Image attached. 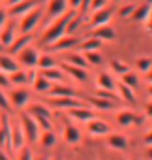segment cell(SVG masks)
Segmentation results:
<instances>
[{"instance_id":"f1b7e54d","label":"cell","mask_w":152,"mask_h":160,"mask_svg":"<svg viewBox=\"0 0 152 160\" xmlns=\"http://www.w3.org/2000/svg\"><path fill=\"white\" fill-rule=\"evenodd\" d=\"M40 75H43L45 79H49L51 83H60L62 79H64V72L55 66V68H49V70H40Z\"/></svg>"},{"instance_id":"3957f363","label":"cell","mask_w":152,"mask_h":160,"mask_svg":"<svg viewBox=\"0 0 152 160\" xmlns=\"http://www.w3.org/2000/svg\"><path fill=\"white\" fill-rule=\"evenodd\" d=\"M19 122H21V128H23V132H25L26 141H28V143H38L40 128H38V124H36L34 117H32L30 113H26V111H25V113H21Z\"/></svg>"},{"instance_id":"94428289","label":"cell","mask_w":152,"mask_h":160,"mask_svg":"<svg viewBox=\"0 0 152 160\" xmlns=\"http://www.w3.org/2000/svg\"><path fill=\"white\" fill-rule=\"evenodd\" d=\"M148 94H150V96H152V83H150V85H148Z\"/></svg>"},{"instance_id":"484cf974","label":"cell","mask_w":152,"mask_h":160,"mask_svg":"<svg viewBox=\"0 0 152 160\" xmlns=\"http://www.w3.org/2000/svg\"><path fill=\"white\" fill-rule=\"evenodd\" d=\"M83 19H85V15L75 13V12H73V15L69 17V21H68V25H66V34H68V36L77 34V30H79V28H81V25H83Z\"/></svg>"},{"instance_id":"ee69618b","label":"cell","mask_w":152,"mask_h":160,"mask_svg":"<svg viewBox=\"0 0 152 160\" xmlns=\"http://www.w3.org/2000/svg\"><path fill=\"white\" fill-rule=\"evenodd\" d=\"M12 106H10V100H8V94L4 92V89H0V109L2 111H8Z\"/></svg>"},{"instance_id":"60d3db41","label":"cell","mask_w":152,"mask_h":160,"mask_svg":"<svg viewBox=\"0 0 152 160\" xmlns=\"http://www.w3.org/2000/svg\"><path fill=\"white\" fill-rule=\"evenodd\" d=\"M135 6H137V4H124V6L118 10V17H122V19H130L131 13L135 12Z\"/></svg>"},{"instance_id":"30bf717a","label":"cell","mask_w":152,"mask_h":160,"mask_svg":"<svg viewBox=\"0 0 152 160\" xmlns=\"http://www.w3.org/2000/svg\"><path fill=\"white\" fill-rule=\"evenodd\" d=\"M32 40H34V36H32V32H28V34H19V36H15V40L12 42V45L10 47H6L8 49V55H17V53H21L25 47H28L30 43H32Z\"/></svg>"},{"instance_id":"5bb4252c","label":"cell","mask_w":152,"mask_h":160,"mask_svg":"<svg viewBox=\"0 0 152 160\" xmlns=\"http://www.w3.org/2000/svg\"><path fill=\"white\" fill-rule=\"evenodd\" d=\"M60 70L64 73H68L71 79H75V81L79 83H85L88 81V72L83 70V68H77V66H71V64H66V62H60Z\"/></svg>"},{"instance_id":"11a10c76","label":"cell","mask_w":152,"mask_h":160,"mask_svg":"<svg viewBox=\"0 0 152 160\" xmlns=\"http://www.w3.org/2000/svg\"><path fill=\"white\" fill-rule=\"evenodd\" d=\"M0 160H12V158H10V154H8L4 149H0Z\"/></svg>"},{"instance_id":"5b68a950","label":"cell","mask_w":152,"mask_h":160,"mask_svg":"<svg viewBox=\"0 0 152 160\" xmlns=\"http://www.w3.org/2000/svg\"><path fill=\"white\" fill-rule=\"evenodd\" d=\"M38 58H40V53H38V49L32 47V45H28V47H25L21 53H17V62H19V66L36 68Z\"/></svg>"},{"instance_id":"7dc6e473","label":"cell","mask_w":152,"mask_h":160,"mask_svg":"<svg viewBox=\"0 0 152 160\" xmlns=\"http://www.w3.org/2000/svg\"><path fill=\"white\" fill-rule=\"evenodd\" d=\"M36 77H38V72H36V68H28V70H26V83H28V85H32Z\"/></svg>"},{"instance_id":"7bdbcfd3","label":"cell","mask_w":152,"mask_h":160,"mask_svg":"<svg viewBox=\"0 0 152 160\" xmlns=\"http://www.w3.org/2000/svg\"><path fill=\"white\" fill-rule=\"evenodd\" d=\"M94 96H98V98H105V100H111V102H116V104H118V100H120L118 96L113 94V91H102V89H98Z\"/></svg>"},{"instance_id":"7402d4cb","label":"cell","mask_w":152,"mask_h":160,"mask_svg":"<svg viewBox=\"0 0 152 160\" xmlns=\"http://www.w3.org/2000/svg\"><path fill=\"white\" fill-rule=\"evenodd\" d=\"M17 70H21L19 68V62L12 57V55H4V53H0V72H4V73H13V72H17Z\"/></svg>"},{"instance_id":"816d5d0a","label":"cell","mask_w":152,"mask_h":160,"mask_svg":"<svg viewBox=\"0 0 152 160\" xmlns=\"http://www.w3.org/2000/svg\"><path fill=\"white\" fill-rule=\"evenodd\" d=\"M145 113H146L148 119H152V102H148V104L145 106Z\"/></svg>"},{"instance_id":"8992f818","label":"cell","mask_w":152,"mask_h":160,"mask_svg":"<svg viewBox=\"0 0 152 160\" xmlns=\"http://www.w3.org/2000/svg\"><path fill=\"white\" fill-rule=\"evenodd\" d=\"M113 15H115V8L105 6V8H102V10H98V12H94V13H92L90 27H92V28H98V27L109 25V21H111V17H113Z\"/></svg>"},{"instance_id":"d6a6232c","label":"cell","mask_w":152,"mask_h":160,"mask_svg":"<svg viewBox=\"0 0 152 160\" xmlns=\"http://www.w3.org/2000/svg\"><path fill=\"white\" fill-rule=\"evenodd\" d=\"M118 98H122L124 102H128V104H131V106H135L137 104V98H135V92H133V89H130V87H126V85H118Z\"/></svg>"},{"instance_id":"4fadbf2b","label":"cell","mask_w":152,"mask_h":160,"mask_svg":"<svg viewBox=\"0 0 152 160\" xmlns=\"http://www.w3.org/2000/svg\"><path fill=\"white\" fill-rule=\"evenodd\" d=\"M8 100H10V106L12 108H25L26 104H28V100H30V92L26 91V89H13L12 92H10V96H8Z\"/></svg>"},{"instance_id":"ba28073f","label":"cell","mask_w":152,"mask_h":160,"mask_svg":"<svg viewBox=\"0 0 152 160\" xmlns=\"http://www.w3.org/2000/svg\"><path fill=\"white\" fill-rule=\"evenodd\" d=\"M68 12V4L66 0H49L47 2V21H55L58 17H62Z\"/></svg>"},{"instance_id":"f5cc1de1","label":"cell","mask_w":152,"mask_h":160,"mask_svg":"<svg viewBox=\"0 0 152 160\" xmlns=\"http://www.w3.org/2000/svg\"><path fill=\"white\" fill-rule=\"evenodd\" d=\"M145 143H146V147L152 145V130H148V132L145 134Z\"/></svg>"},{"instance_id":"cb8c5ba5","label":"cell","mask_w":152,"mask_h":160,"mask_svg":"<svg viewBox=\"0 0 152 160\" xmlns=\"http://www.w3.org/2000/svg\"><path fill=\"white\" fill-rule=\"evenodd\" d=\"M62 62L71 64V66H77V68H83V70H87V68H88V62L85 60L83 53H69V51H66V55H64V60H62Z\"/></svg>"},{"instance_id":"74e56055","label":"cell","mask_w":152,"mask_h":160,"mask_svg":"<svg viewBox=\"0 0 152 160\" xmlns=\"http://www.w3.org/2000/svg\"><path fill=\"white\" fill-rule=\"evenodd\" d=\"M109 66H111V70H113L115 73H118V75H124L126 72H130V66H128L126 62L118 60V58H113V60L109 62Z\"/></svg>"},{"instance_id":"9a60e30c","label":"cell","mask_w":152,"mask_h":160,"mask_svg":"<svg viewBox=\"0 0 152 160\" xmlns=\"http://www.w3.org/2000/svg\"><path fill=\"white\" fill-rule=\"evenodd\" d=\"M87 130L92 136H107V134H111V126L105 121L98 119V117H94V119H90L87 122Z\"/></svg>"},{"instance_id":"f907efd6","label":"cell","mask_w":152,"mask_h":160,"mask_svg":"<svg viewBox=\"0 0 152 160\" xmlns=\"http://www.w3.org/2000/svg\"><path fill=\"white\" fill-rule=\"evenodd\" d=\"M66 4H68L71 10H79V6H81V0H66Z\"/></svg>"},{"instance_id":"836d02e7","label":"cell","mask_w":152,"mask_h":160,"mask_svg":"<svg viewBox=\"0 0 152 160\" xmlns=\"http://www.w3.org/2000/svg\"><path fill=\"white\" fill-rule=\"evenodd\" d=\"M55 66H58L56 64V58L53 55H47V53L40 55L38 64H36V68H40V70H49V68H55Z\"/></svg>"},{"instance_id":"8d00e7d4","label":"cell","mask_w":152,"mask_h":160,"mask_svg":"<svg viewBox=\"0 0 152 160\" xmlns=\"http://www.w3.org/2000/svg\"><path fill=\"white\" fill-rule=\"evenodd\" d=\"M83 57L88 62V66H100V64H103V57H102L100 51H85Z\"/></svg>"},{"instance_id":"83f0119b","label":"cell","mask_w":152,"mask_h":160,"mask_svg":"<svg viewBox=\"0 0 152 160\" xmlns=\"http://www.w3.org/2000/svg\"><path fill=\"white\" fill-rule=\"evenodd\" d=\"M38 143H40L41 147H45V149L55 147V143H56V136H55V132H53V130H40Z\"/></svg>"},{"instance_id":"f35d334b","label":"cell","mask_w":152,"mask_h":160,"mask_svg":"<svg viewBox=\"0 0 152 160\" xmlns=\"http://www.w3.org/2000/svg\"><path fill=\"white\" fill-rule=\"evenodd\" d=\"M135 68H137L139 72L146 73V72L152 68V58H150V57H141V58H137V60H135Z\"/></svg>"},{"instance_id":"e0dca14e","label":"cell","mask_w":152,"mask_h":160,"mask_svg":"<svg viewBox=\"0 0 152 160\" xmlns=\"http://www.w3.org/2000/svg\"><path fill=\"white\" fill-rule=\"evenodd\" d=\"M141 117L135 113V111H128V109H124V111H120L118 115H116V122H118V126H122V128H128V126H131V124H141Z\"/></svg>"},{"instance_id":"603a6c76","label":"cell","mask_w":152,"mask_h":160,"mask_svg":"<svg viewBox=\"0 0 152 160\" xmlns=\"http://www.w3.org/2000/svg\"><path fill=\"white\" fill-rule=\"evenodd\" d=\"M107 145L115 151H126L128 149V138L122 134H107Z\"/></svg>"},{"instance_id":"9f6ffc18","label":"cell","mask_w":152,"mask_h":160,"mask_svg":"<svg viewBox=\"0 0 152 160\" xmlns=\"http://www.w3.org/2000/svg\"><path fill=\"white\" fill-rule=\"evenodd\" d=\"M146 30L152 32V12H150V15H148V19H146Z\"/></svg>"},{"instance_id":"ac0fdd59","label":"cell","mask_w":152,"mask_h":160,"mask_svg":"<svg viewBox=\"0 0 152 160\" xmlns=\"http://www.w3.org/2000/svg\"><path fill=\"white\" fill-rule=\"evenodd\" d=\"M15 40V25L13 21H8L2 28H0V43H2V47H10L12 42Z\"/></svg>"},{"instance_id":"277c9868","label":"cell","mask_w":152,"mask_h":160,"mask_svg":"<svg viewBox=\"0 0 152 160\" xmlns=\"http://www.w3.org/2000/svg\"><path fill=\"white\" fill-rule=\"evenodd\" d=\"M79 43H81V38L77 34H71V36L66 34V36L58 38L55 43L47 45V49L53 51V53H66V51H71L73 47H79Z\"/></svg>"},{"instance_id":"7c38bea8","label":"cell","mask_w":152,"mask_h":160,"mask_svg":"<svg viewBox=\"0 0 152 160\" xmlns=\"http://www.w3.org/2000/svg\"><path fill=\"white\" fill-rule=\"evenodd\" d=\"M64 96H69V98H77V91L69 85H64V83H53L51 91L47 92V98H64Z\"/></svg>"},{"instance_id":"1f68e13d","label":"cell","mask_w":152,"mask_h":160,"mask_svg":"<svg viewBox=\"0 0 152 160\" xmlns=\"http://www.w3.org/2000/svg\"><path fill=\"white\" fill-rule=\"evenodd\" d=\"M32 87H34V91H36V92H40V94H47V92L51 91L53 83L49 81V79H45L43 75H40V73H38V77L34 79V83H32Z\"/></svg>"},{"instance_id":"d590c367","label":"cell","mask_w":152,"mask_h":160,"mask_svg":"<svg viewBox=\"0 0 152 160\" xmlns=\"http://www.w3.org/2000/svg\"><path fill=\"white\" fill-rule=\"evenodd\" d=\"M120 83L122 85H126V87H130V89H135L137 85H139V77H137V73L135 72H126L124 75H120Z\"/></svg>"},{"instance_id":"e575fe53","label":"cell","mask_w":152,"mask_h":160,"mask_svg":"<svg viewBox=\"0 0 152 160\" xmlns=\"http://www.w3.org/2000/svg\"><path fill=\"white\" fill-rule=\"evenodd\" d=\"M8 79H10V85H17V87L28 85V83H26V72H25V70H17V72L10 73Z\"/></svg>"},{"instance_id":"680465c9","label":"cell","mask_w":152,"mask_h":160,"mask_svg":"<svg viewBox=\"0 0 152 160\" xmlns=\"http://www.w3.org/2000/svg\"><path fill=\"white\" fill-rule=\"evenodd\" d=\"M146 79H148V83H152V68L146 72Z\"/></svg>"},{"instance_id":"be15d7a7","label":"cell","mask_w":152,"mask_h":160,"mask_svg":"<svg viewBox=\"0 0 152 160\" xmlns=\"http://www.w3.org/2000/svg\"><path fill=\"white\" fill-rule=\"evenodd\" d=\"M0 51H4V47H2V43H0Z\"/></svg>"},{"instance_id":"8fae6325","label":"cell","mask_w":152,"mask_h":160,"mask_svg":"<svg viewBox=\"0 0 152 160\" xmlns=\"http://www.w3.org/2000/svg\"><path fill=\"white\" fill-rule=\"evenodd\" d=\"M36 6H38V0H23V2L13 4V6H10V8H6V10H8V15H10V17H23L25 13H28V12L34 10Z\"/></svg>"},{"instance_id":"52a82bcc","label":"cell","mask_w":152,"mask_h":160,"mask_svg":"<svg viewBox=\"0 0 152 160\" xmlns=\"http://www.w3.org/2000/svg\"><path fill=\"white\" fill-rule=\"evenodd\" d=\"M10 126H12V149H13V152H15V151H19L23 145H26V138H25V132H23L19 121H12V119H10Z\"/></svg>"},{"instance_id":"4316f807","label":"cell","mask_w":152,"mask_h":160,"mask_svg":"<svg viewBox=\"0 0 152 160\" xmlns=\"http://www.w3.org/2000/svg\"><path fill=\"white\" fill-rule=\"evenodd\" d=\"M88 102L96 109H103V111H113L118 106L116 102H111V100H105V98H98V96H88Z\"/></svg>"},{"instance_id":"4dcf8cb0","label":"cell","mask_w":152,"mask_h":160,"mask_svg":"<svg viewBox=\"0 0 152 160\" xmlns=\"http://www.w3.org/2000/svg\"><path fill=\"white\" fill-rule=\"evenodd\" d=\"M26 113H30L32 117H47V119H51V117H53L51 109H49L45 104H30Z\"/></svg>"},{"instance_id":"ffe728a7","label":"cell","mask_w":152,"mask_h":160,"mask_svg":"<svg viewBox=\"0 0 152 160\" xmlns=\"http://www.w3.org/2000/svg\"><path fill=\"white\" fill-rule=\"evenodd\" d=\"M92 38H98L100 42H113L116 38V32L111 25H103V27H98L92 30Z\"/></svg>"},{"instance_id":"91938a15","label":"cell","mask_w":152,"mask_h":160,"mask_svg":"<svg viewBox=\"0 0 152 160\" xmlns=\"http://www.w3.org/2000/svg\"><path fill=\"white\" fill-rule=\"evenodd\" d=\"M49 160H64L62 156H53V158H49Z\"/></svg>"},{"instance_id":"7a4b0ae2","label":"cell","mask_w":152,"mask_h":160,"mask_svg":"<svg viewBox=\"0 0 152 160\" xmlns=\"http://www.w3.org/2000/svg\"><path fill=\"white\" fill-rule=\"evenodd\" d=\"M41 17H43V8H41V6H36L34 10H30L28 13H25V15L21 17V21H19V32H21V34L32 32V30L40 25Z\"/></svg>"},{"instance_id":"681fc988","label":"cell","mask_w":152,"mask_h":160,"mask_svg":"<svg viewBox=\"0 0 152 160\" xmlns=\"http://www.w3.org/2000/svg\"><path fill=\"white\" fill-rule=\"evenodd\" d=\"M90 2H92V0H81V6H79V13H81V15H87V13H88Z\"/></svg>"},{"instance_id":"f6af8a7d","label":"cell","mask_w":152,"mask_h":160,"mask_svg":"<svg viewBox=\"0 0 152 160\" xmlns=\"http://www.w3.org/2000/svg\"><path fill=\"white\" fill-rule=\"evenodd\" d=\"M105 6H109V0H92L90 2V10L92 12H98V10H102Z\"/></svg>"},{"instance_id":"bcb514c9","label":"cell","mask_w":152,"mask_h":160,"mask_svg":"<svg viewBox=\"0 0 152 160\" xmlns=\"http://www.w3.org/2000/svg\"><path fill=\"white\" fill-rule=\"evenodd\" d=\"M8 19H10V15H8L6 6H0V28H2V27L8 23Z\"/></svg>"},{"instance_id":"b9f144b4","label":"cell","mask_w":152,"mask_h":160,"mask_svg":"<svg viewBox=\"0 0 152 160\" xmlns=\"http://www.w3.org/2000/svg\"><path fill=\"white\" fill-rule=\"evenodd\" d=\"M34 121H36V124H38L40 130H53L51 119H47V117H34Z\"/></svg>"},{"instance_id":"ab89813d","label":"cell","mask_w":152,"mask_h":160,"mask_svg":"<svg viewBox=\"0 0 152 160\" xmlns=\"http://www.w3.org/2000/svg\"><path fill=\"white\" fill-rule=\"evenodd\" d=\"M15 154H17V160H34V152L28 145H23L19 151H15Z\"/></svg>"},{"instance_id":"d6986e66","label":"cell","mask_w":152,"mask_h":160,"mask_svg":"<svg viewBox=\"0 0 152 160\" xmlns=\"http://www.w3.org/2000/svg\"><path fill=\"white\" fill-rule=\"evenodd\" d=\"M71 119H75V121H81V122H88L90 119H94L96 115H94V111L92 109H88L87 106H81V108H73V109H68L66 111Z\"/></svg>"},{"instance_id":"f546056e","label":"cell","mask_w":152,"mask_h":160,"mask_svg":"<svg viewBox=\"0 0 152 160\" xmlns=\"http://www.w3.org/2000/svg\"><path fill=\"white\" fill-rule=\"evenodd\" d=\"M102 43H103V42H100L98 38L88 36L87 40H81V43H79V53H85V51H100Z\"/></svg>"},{"instance_id":"44dd1931","label":"cell","mask_w":152,"mask_h":160,"mask_svg":"<svg viewBox=\"0 0 152 160\" xmlns=\"http://www.w3.org/2000/svg\"><path fill=\"white\" fill-rule=\"evenodd\" d=\"M64 141L69 143V145H77L81 141V132L75 124H71V122L64 124Z\"/></svg>"},{"instance_id":"d4e9b609","label":"cell","mask_w":152,"mask_h":160,"mask_svg":"<svg viewBox=\"0 0 152 160\" xmlns=\"http://www.w3.org/2000/svg\"><path fill=\"white\" fill-rule=\"evenodd\" d=\"M96 85H98V89H102V91H115V89H116V83L113 81V77H111L109 73H105V72H100V73H98Z\"/></svg>"},{"instance_id":"9c48e42d","label":"cell","mask_w":152,"mask_h":160,"mask_svg":"<svg viewBox=\"0 0 152 160\" xmlns=\"http://www.w3.org/2000/svg\"><path fill=\"white\" fill-rule=\"evenodd\" d=\"M47 102H49V106H53L56 109H64V111L85 106L79 98H69V96H64V98H47Z\"/></svg>"},{"instance_id":"db71d44e","label":"cell","mask_w":152,"mask_h":160,"mask_svg":"<svg viewBox=\"0 0 152 160\" xmlns=\"http://www.w3.org/2000/svg\"><path fill=\"white\" fill-rule=\"evenodd\" d=\"M145 156H146L148 160H152V145H148V147L145 149Z\"/></svg>"},{"instance_id":"6f0895ef","label":"cell","mask_w":152,"mask_h":160,"mask_svg":"<svg viewBox=\"0 0 152 160\" xmlns=\"http://www.w3.org/2000/svg\"><path fill=\"white\" fill-rule=\"evenodd\" d=\"M19 2H23V0H6V8H10L13 4H19Z\"/></svg>"},{"instance_id":"c3c4849f","label":"cell","mask_w":152,"mask_h":160,"mask_svg":"<svg viewBox=\"0 0 152 160\" xmlns=\"http://www.w3.org/2000/svg\"><path fill=\"white\" fill-rule=\"evenodd\" d=\"M10 79H8V73L0 72V89H10Z\"/></svg>"},{"instance_id":"2e32d148","label":"cell","mask_w":152,"mask_h":160,"mask_svg":"<svg viewBox=\"0 0 152 160\" xmlns=\"http://www.w3.org/2000/svg\"><path fill=\"white\" fill-rule=\"evenodd\" d=\"M150 12H152V0H145L143 4H137V6H135V12L131 13L130 19L135 21V23H146Z\"/></svg>"},{"instance_id":"6125c7cd","label":"cell","mask_w":152,"mask_h":160,"mask_svg":"<svg viewBox=\"0 0 152 160\" xmlns=\"http://www.w3.org/2000/svg\"><path fill=\"white\" fill-rule=\"evenodd\" d=\"M111 2H115V4H116V2H120V0H111Z\"/></svg>"},{"instance_id":"6da1fadb","label":"cell","mask_w":152,"mask_h":160,"mask_svg":"<svg viewBox=\"0 0 152 160\" xmlns=\"http://www.w3.org/2000/svg\"><path fill=\"white\" fill-rule=\"evenodd\" d=\"M73 12H75V10L66 12L62 17H58V19H55V21H51V23H49L47 30L43 32V45H45V47H47V45H51V43H55L58 38L66 36V25H68L69 17L73 15Z\"/></svg>"}]
</instances>
